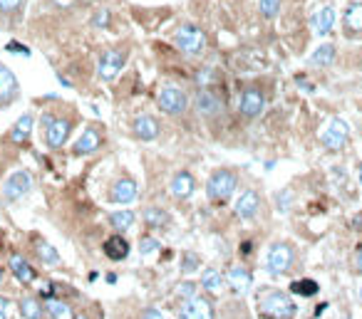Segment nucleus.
Returning <instances> with one entry per match:
<instances>
[{
    "label": "nucleus",
    "instance_id": "1",
    "mask_svg": "<svg viewBox=\"0 0 362 319\" xmlns=\"http://www.w3.org/2000/svg\"><path fill=\"white\" fill-rule=\"evenodd\" d=\"M171 40H174L176 50L184 52L187 57H201V54L206 52V45H209L206 30H201V27L194 25V22H184V25L176 27Z\"/></svg>",
    "mask_w": 362,
    "mask_h": 319
},
{
    "label": "nucleus",
    "instance_id": "2",
    "mask_svg": "<svg viewBox=\"0 0 362 319\" xmlns=\"http://www.w3.org/2000/svg\"><path fill=\"white\" fill-rule=\"evenodd\" d=\"M258 312L270 319H293L296 302L280 290H263V292H258Z\"/></svg>",
    "mask_w": 362,
    "mask_h": 319
},
{
    "label": "nucleus",
    "instance_id": "3",
    "mask_svg": "<svg viewBox=\"0 0 362 319\" xmlns=\"http://www.w3.org/2000/svg\"><path fill=\"white\" fill-rule=\"evenodd\" d=\"M236 186H238L236 171H231V168H216V171L211 173L209 184H206V195H209V200H214V203H224V200H229L231 195H233Z\"/></svg>",
    "mask_w": 362,
    "mask_h": 319
},
{
    "label": "nucleus",
    "instance_id": "4",
    "mask_svg": "<svg viewBox=\"0 0 362 319\" xmlns=\"http://www.w3.org/2000/svg\"><path fill=\"white\" fill-rule=\"evenodd\" d=\"M43 131H45V144L48 149H62L70 139L72 121L55 117V114H45L43 117Z\"/></svg>",
    "mask_w": 362,
    "mask_h": 319
},
{
    "label": "nucleus",
    "instance_id": "5",
    "mask_svg": "<svg viewBox=\"0 0 362 319\" xmlns=\"http://www.w3.org/2000/svg\"><path fill=\"white\" fill-rule=\"evenodd\" d=\"M126 57H129V52L122 50V47L105 50V52L99 54V60H97V80H102V82L117 80V75L124 70Z\"/></svg>",
    "mask_w": 362,
    "mask_h": 319
},
{
    "label": "nucleus",
    "instance_id": "6",
    "mask_svg": "<svg viewBox=\"0 0 362 319\" xmlns=\"http://www.w3.org/2000/svg\"><path fill=\"white\" fill-rule=\"evenodd\" d=\"M296 262V250L291 243H273L266 255V267L270 275H286Z\"/></svg>",
    "mask_w": 362,
    "mask_h": 319
},
{
    "label": "nucleus",
    "instance_id": "7",
    "mask_svg": "<svg viewBox=\"0 0 362 319\" xmlns=\"http://www.w3.org/2000/svg\"><path fill=\"white\" fill-rule=\"evenodd\" d=\"M266 92L261 87H246L241 94H238V114L246 117V119H256L266 112Z\"/></svg>",
    "mask_w": 362,
    "mask_h": 319
},
{
    "label": "nucleus",
    "instance_id": "8",
    "mask_svg": "<svg viewBox=\"0 0 362 319\" xmlns=\"http://www.w3.org/2000/svg\"><path fill=\"white\" fill-rule=\"evenodd\" d=\"M157 104H159L161 112L169 114V117H181V114H187L189 109V94L184 92V89H179V87L169 84L159 92Z\"/></svg>",
    "mask_w": 362,
    "mask_h": 319
},
{
    "label": "nucleus",
    "instance_id": "9",
    "mask_svg": "<svg viewBox=\"0 0 362 319\" xmlns=\"http://www.w3.org/2000/svg\"><path fill=\"white\" fill-rule=\"evenodd\" d=\"M347 141H350V126H347L345 119H330L323 134H320V144L328 151H340V149L347 147Z\"/></svg>",
    "mask_w": 362,
    "mask_h": 319
},
{
    "label": "nucleus",
    "instance_id": "10",
    "mask_svg": "<svg viewBox=\"0 0 362 319\" xmlns=\"http://www.w3.org/2000/svg\"><path fill=\"white\" fill-rule=\"evenodd\" d=\"M194 107H196V112L201 114V117L214 119V117H219V114L224 112V99H221L219 92H214L211 87H198V92L194 94Z\"/></svg>",
    "mask_w": 362,
    "mask_h": 319
},
{
    "label": "nucleus",
    "instance_id": "11",
    "mask_svg": "<svg viewBox=\"0 0 362 319\" xmlns=\"http://www.w3.org/2000/svg\"><path fill=\"white\" fill-rule=\"evenodd\" d=\"M30 188H33V176H30L28 171L10 173L6 179V184H3V200H6V203H15V200L22 198Z\"/></svg>",
    "mask_w": 362,
    "mask_h": 319
},
{
    "label": "nucleus",
    "instance_id": "12",
    "mask_svg": "<svg viewBox=\"0 0 362 319\" xmlns=\"http://www.w3.org/2000/svg\"><path fill=\"white\" fill-rule=\"evenodd\" d=\"M335 22H338V13L333 6H320L313 10L310 15V27H313L315 38H328L335 30Z\"/></svg>",
    "mask_w": 362,
    "mask_h": 319
},
{
    "label": "nucleus",
    "instance_id": "13",
    "mask_svg": "<svg viewBox=\"0 0 362 319\" xmlns=\"http://www.w3.org/2000/svg\"><path fill=\"white\" fill-rule=\"evenodd\" d=\"M102 141H105L102 131H99L97 126H87L82 134L77 136L75 144H72V154H75V156H89V154H94L102 147Z\"/></svg>",
    "mask_w": 362,
    "mask_h": 319
},
{
    "label": "nucleus",
    "instance_id": "14",
    "mask_svg": "<svg viewBox=\"0 0 362 319\" xmlns=\"http://www.w3.org/2000/svg\"><path fill=\"white\" fill-rule=\"evenodd\" d=\"M342 33L345 38H362V3L352 0L342 10Z\"/></svg>",
    "mask_w": 362,
    "mask_h": 319
},
{
    "label": "nucleus",
    "instance_id": "15",
    "mask_svg": "<svg viewBox=\"0 0 362 319\" xmlns=\"http://www.w3.org/2000/svg\"><path fill=\"white\" fill-rule=\"evenodd\" d=\"M139 193V186L134 179H120L112 184L110 188V200L117 206H126V203H134Z\"/></svg>",
    "mask_w": 362,
    "mask_h": 319
},
{
    "label": "nucleus",
    "instance_id": "16",
    "mask_svg": "<svg viewBox=\"0 0 362 319\" xmlns=\"http://www.w3.org/2000/svg\"><path fill=\"white\" fill-rule=\"evenodd\" d=\"M17 92H20V87H17V77L13 75L10 67L0 65V107H8L17 99Z\"/></svg>",
    "mask_w": 362,
    "mask_h": 319
},
{
    "label": "nucleus",
    "instance_id": "17",
    "mask_svg": "<svg viewBox=\"0 0 362 319\" xmlns=\"http://www.w3.org/2000/svg\"><path fill=\"white\" fill-rule=\"evenodd\" d=\"M179 319H214V307L206 297H191L189 302H184Z\"/></svg>",
    "mask_w": 362,
    "mask_h": 319
},
{
    "label": "nucleus",
    "instance_id": "18",
    "mask_svg": "<svg viewBox=\"0 0 362 319\" xmlns=\"http://www.w3.org/2000/svg\"><path fill=\"white\" fill-rule=\"evenodd\" d=\"M132 131H134V136L142 139V141H157L161 134V126H159V121L154 119L152 114H142V117L134 119Z\"/></svg>",
    "mask_w": 362,
    "mask_h": 319
},
{
    "label": "nucleus",
    "instance_id": "19",
    "mask_svg": "<svg viewBox=\"0 0 362 319\" xmlns=\"http://www.w3.org/2000/svg\"><path fill=\"white\" fill-rule=\"evenodd\" d=\"M258 208H261V195L253 188H248L236 198V208H233V211H236V216L243 218V221H251V218H256Z\"/></svg>",
    "mask_w": 362,
    "mask_h": 319
},
{
    "label": "nucleus",
    "instance_id": "20",
    "mask_svg": "<svg viewBox=\"0 0 362 319\" xmlns=\"http://www.w3.org/2000/svg\"><path fill=\"white\" fill-rule=\"evenodd\" d=\"M233 65L241 72H258L266 67V57L258 52V50H241V52H236V57H233Z\"/></svg>",
    "mask_w": 362,
    "mask_h": 319
},
{
    "label": "nucleus",
    "instance_id": "21",
    "mask_svg": "<svg viewBox=\"0 0 362 319\" xmlns=\"http://www.w3.org/2000/svg\"><path fill=\"white\" fill-rule=\"evenodd\" d=\"M335 57H338V47H335L333 43H323V45H318L313 52H310V57H307V65L325 70V67L333 65Z\"/></svg>",
    "mask_w": 362,
    "mask_h": 319
},
{
    "label": "nucleus",
    "instance_id": "22",
    "mask_svg": "<svg viewBox=\"0 0 362 319\" xmlns=\"http://www.w3.org/2000/svg\"><path fill=\"white\" fill-rule=\"evenodd\" d=\"M194 188H196V181H194V176L189 171H179L174 179H171V186H169L171 195L179 200L189 198V195L194 193Z\"/></svg>",
    "mask_w": 362,
    "mask_h": 319
},
{
    "label": "nucleus",
    "instance_id": "23",
    "mask_svg": "<svg viewBox=\"0 0 362 319\" xmlns=\"http://www.w3.org/2000/svg\"><path fill=\"white\" fill-rule=\"evenodd\" d=\"M229 287L233 290L236 295H243V292H248V287H251V282H253V277H251V272L246 270L243 265H233L229 270Z\"/></svg>",
    "mask_w": 362,
    "mask_h": 319
},
{
    "label": "nucleus",
    "instance_id": "24",
    "mask_svg": "<svg viewBox=\"0 0 362 319\" xmlns=\"http://www.w3.org/2000/svg\"><path fill=\"white\" fill-rule=\"evenodd\" d=\"M102 250H105V255L110 260L122 262V260H126V255H129V243H126V238H122V233H117V235H112V238L105 240Z\"/></svg>",
    "mask_w": 362,
    "mask_h": 319
},
{
    "label": "nucleus",
    "instance_id": "25",
    "mask_svg": "<svg viewBox=\"0 0 362 319\" xmlns=\"http://www.w3.org/2000/svg\"><path fill=\"white\" fill-rule=\"evenodd\" d=\"M33 114H22L20 119L13 124V129H10V139H13V144H22V141H28L30 139V134H33Z\"/></svg>",
    "mask_w": 362,
    "mask_h": 319
},
{
    "label": "nucleus",
    "instance_id": "26",
    "mask_svg": "<svg viewBox=\"0 0 362 319\" xmlns=\"http://www.w3.org/2000/svg\"><path fill=\"white\" fill-rule=\"evenodd\" d=\"M10 270H13V275H15L20 282H25V285L35 280V270L28 265V260L20 258V255H10Z\"/></svg>",
    "mask_w": 362,
    "mask_h": 319
},
{
    "label": "nucleus",
    "instance_id": "27",
    "mask_svg": "<svg viewBox=\"0 0 362 319\" xmlns=\"http://www.w3.org/2000/svg\"><path fill=\"white\" fill-rule=\"evenodd\" d=\"M45 312H48L52 319H75V312H72L70 304L62 302V299H55V297L45 299Z\"/></svg>",
    "mask_w": 362,
    "mask_h": 319
},
{
    "label": "nucleus",
    "instance_id": "28",
    "mask_svg": "<svg viewBox=\"0 0 362 319\" xmlns=\"http://www.w3.org/2000/svg\"><path fill=\"white\" fill-rule=\"evenodd\" d=\"M201 287L214 295L221 292V290H224V275H221L216 267H206V270L201 272Z\"/></svg>",
    "mask_w": 362,
    "mask_h": 319
},
{
    "label": "nucleus",
    "instance_id": "29",
    "mask_svg": "<svg viewBox=\"0 0 362 319\" xmlns=\"http://www.w3.org/2000/svg\"><path fill=\"white\" fill-rule=\"evenodd\" d=\"M35 248H38V255H40V260H43L45 265H50V267L60 265V253H57V250L52 248L48 240H38V243H35Z\"/></svg>",
    "mask_w": 362,
    "mask_h": 319
},
{
    "label": "nucleus",
    "instance_id": "30",
    "mask_svg": "<svg viewBox=\"0 0 362 319\" xmlns=\"http://www.w3.org/2000/svg\"><path fill=\"white\" fill-rule=\"evenodd\" d=\"M144 223L152 228H166L169 225V213L161 211V208H147V211L142 213Z\"/></svg>",
    "mask_w": 362,
    "mask_h": 319
},
{
    "label": "nucleus",
    "instance_id": "31",
    "mask_svg": "<svg viewBox=\"0 0 362 319\" xmlns=\"http://www.w3.org/2000/svg\"><path fill=\"white\" fill-rule=\"evenodd\" d=\"M134 218L137 216H134L132 211H117L110 216V223L115 225L117 233H124V230H129V228L134 225Z\"/></svg>",
    "mask_w": 362,
    "mask_h": 319
},
{
    "label": "nucleus",
    "instance_id": "32",
    "mask_svg": "<svg viewBox=\"0 0 362 319\" xmlns=\"http://www.w3.org/2000/svg\"><path fill=\"white\" fill-rule=\"evenodd\" d=\"M318 282L315 280H296L291 285V292L293 295H301V297H315L318 295Z\"/></svg>",
    "mask_w": 362,
    "mask_h": 319
},
{
    "label": "nucleus",
    "instance_id": "33",
    "mask_svg": "<svg viewBox=\"0 0 362 319\" xmlns=\"http://www.w3.org/2000/svg\"><path fill=\"white\" fill-rule=\"evenodd\" d=\"M20 312L25 319H43V304L35 297H25L20 302Z\"/></svg>",
    "mask_w": 362,
    "mask_h": 319
},
{
    "label": "nucleus",
    "instance_id": "34",
    "mask_svg": "<svg viewBox=\"0 0 362 319\" xmlns=\"http://www.w3.org/2000/svg\"><path fill=\"white\" fill-rule=\"evenodd\" d=\"M280 0H258V13L266 17V20H275L280 15Z\"/></svg>",
    "mask_w": 362,
    "mask_h": 319
},
{
    "label": "nucleus",
    "instance_id": "35",
    "mask_svg": "<svg viewBox=\"0 0 362 319\" xmlns=\"http://www.w3.org/2000/svg\"><path fill=\"white\" fill-rule=\"evenodd\" d=\"M174 295L176 299H181V302H189L191 297H196V285L194 282H181V285L174 287Z\"/></svg>",
    "mask_w": 362,
    "mask_h": 319
},
{
    "label": "nucleus",
    "instance_id": "36",
    "mask_svg": "<svg viewBox=\"0 0 362 319\" xmlns=\"http://www.w3.org/2000/svg\"><path fill=\"white\" fill-rule=\"evenodd\" d=\"M110 20H112V13L107 10V8H99V10H94L92 17H89V25L97 27V30H105V27H110Z\"/></svg>",
    "mask_w": 362,
    "mask_h": 319
},
{
    "label": "nucleus",
    "instance_id": "37",
    "mask_svg": "<svg viewBox=\"0 0 362 319\" xmlns=\"http://www.w3.org/2000/svg\"><path fill=\"white\" fill-rule=\"evenodd\" d=\"M198 262H201V260H198L196 253H184V255H181V272H184V275H189V272L196 270Z\"/></svg>",
    "mask_w": 362,
    "mask_h": 319
},
{
    "label": "nucleus",
    "instance_id": "38",
    "mask_svg": "<svg viewBox=\"0 0 362 319\" xmlns=\"http://www.w3.org/2000/svg\"><path fill=\"white\" fill-rule=\"evenodd\" d=\"M25 6V0H0V13L3 15H17Z\"/></svg>",
    "mask_w": 362,
    "mask_h": 319
},
{
    "label": "nucleus",
    "instance_id": "39",
    "mask_svg": "<svg viewBox=\"0 0 362 319\" xmlns=\"http://www.w3.org/2000/svg\"><path fill=\"white\" fill-rule=\"evenodd\" d=\"M159 250V240L157 238H142L139 240V253H142V258H147V255H152V253H157Z\"/></svg>",
    "mask_w": 362,
    "mask_h": 319
},
{
    "label": "nucleus",
    "instance_id": "40",
    "mask_svg": "<svg viewBox=\"0 0 362 319\" xmlns=\"http://www.w3.org/2000/svg\"><path fill=\"white\" fill-rule=\"evenodd\" d=\"M291 203H293L291 191H283V193L275 195V206H278V211H288V208H291Z\"/></svg>",
    "mask_w": 362,
    "mask_h": 319
},
{
    "label": "nucleus",
    "instance_id": "41",
    "mask_svg": "<svg viewBox=\"0 0 362 319\" xmlns=\"http://www.w3.org/2000/svg\"><path fill=\"white\" fill-rule=\"evenodd\" d=\"M142 319H169L166 317L164 312H161V309H157V307H147L142 312Z\"/></svg>",
    "mask_w": 362,
    "mask_h": 319
},
{
    "label": "nucleus",
    "instance_id": "42",
    "mask_svg": "<svg viewBox=\"0 0 362 319\" xmlns=\"http://www.w3.org/2000/svg\"><path fill=\"white\" fill-rule=\"evenodd\" d=\"M8 52H15V54H25V57H30V50L22 47L20 43H10L8 45Z\"/></svg>",
    "mask_w": 362,
    "mask_h": 319
},
{
    "label": "nucleus",
    "instance_id": "43",
    "mask_svg": "<svg viewBox=\"0 0 362 319\" xmlns=\"http://www.w3.org/2000/svg\"><path fill=\"white\" fill-rule=\"evenodd\" d=\"M8 309H10V302L6 297H0V319H8Z\"/></svg>",
    "mask_w": 362,
    "mask_h": 319
},
{
    "label": "nucleus",
    "instance_id": "44",
    "mask_svg": "<svg viewBox=\"0 0 362 319\" xmlns=\"http://www.w3.org/2000/svg\"><path fill=\"white\" fill-rule=\"evenodd\" d=\"M357 270L362 272V250H357Z\"/></svg>",
    "mask_w": 362,
    "mask_h": 319
},
{
    "label": "nucleus",
    "instance_id": "45",
    "mask_svg": "<svg viewBox=\"0 0 362 319\" xmlns=\"http://www.w3.org/2000/svg\"><path fill=\"white\" fill-rule=\"evenodd\" d=\"M357 181H360V186H362V163L357 166Z\"/></svg>",
    "mask_w": 362,
    "mask_h": 319
},
{
    "label": "nucleus",
    "instance_id": "46",
    "mask_svg": "<svg viewBox=\"0 0 362 319\" xmlns=\"http://www.w3.org/2000/svg\"><path fill=\"white\" fill-rule=\"evenodd\" d=\"M55 3H70V0H55Z\"/></svg>",
    "mask_w": 362,
    "mask_h": 319
},
{
    "label": "nucleus",
    "instance_id": "47",
    "mask_svg": "<svg viewBox=\"0 0 362 319\" xmlns=\"http://www.w3.org/2000/svg\"><path fill=\"white\" fill-rule=\"evenodd\" d=\"M340 319H350V317H347V314H342V317Z\"/></svg>",
    "mask_w": 362,
    "mask_h": 319
},
{
    "label": "nucleus",
    "instance_id": "48",
    "mask_svg": "<svg viewBox=\"0 0 362 319\" xmlns=\"http://www.w3.org/2000/svg\"><path fill=\"white\" fill-rule=\"evenodd\" d=\"M0 282H3V270H0Z\"/></svg>",
    "mask_w": 362,
    "mask_h": 319
},
{
    "label": "nucleus",
    "instance_id": "49",
    "mask_svg": "<svg viewBox=\"0 0 362 319\" xmlns=\"http://www.w3.org/2000/svg\"><path fill=\"white\" fill-rule=\"evenodd\" d=\"M360 297H362V287H360Z\"/></svg>",
    "mask_w": 362,
    "mask_h": 319
}]
</instances>
